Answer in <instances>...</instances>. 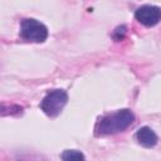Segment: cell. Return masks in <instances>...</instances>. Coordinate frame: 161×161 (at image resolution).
Wrapping results in <instances>:
<instances>
[{"label": "cell", "mask_w": 161, "mask_h": 161, "mask_svg": "<svg viewBox=\"0 0 161 161\" xmlns=\"http://www.w3.org/2000/svg\"><path fill=\"white\" fill-rule=\"evenodd\" d=\"M125 34H126V26H118L116 30H114V33H113V38L116 39V40H121L123 36H125Z\"/></svg>", "instance_id": "obj_7"}, {"label": "cell", "mask_w": 161, "mask_h": 161, "mask_svg": "<svg viewBox=\"0 0 161 161\" xmlns=\"http://www.w3.org/2000/svg\"><path fill=\"white\" fill-rule=\"evenodd\" d=\"M62 158L63 160H83L84 158V155L77 150H65L63 153H62Z\"/></svg>", "instance_id": "obj_6"}, {"label": "cell", "mask_w": 161, "mask_h": 161, "mask_svg": "<svg viewBox=\"0 0 161 161\" xmlns=\"http://www.w3.org/2000/svg\"><path fill=\"white\" fill-rule=\"evenodd\" d=\"M135 18L142 25L153 26L161 20V9L153 5H143L136 10Z\"/></svg>", "instance_id": "obj_4"}, {"label": "cell", "mask_w": 161, "mask_h": 161, "mask_svg": "<svg viewBox=\"0 0 161 161\" xmlns=\"http://www.w3.org/2000/svg\"><path fill=\"white\" fill-rule=\"evenodd\" d=\"M135 116L130 109H119L114 113L103 116L98 119L94 127L96 136L113 135L126 130L133 123Z\"/></svg>", "instance_id": "obj_1"}, {"label": "cell", "mask_w": 161, "mask_h": 161, "mask_svg": "<svg viewBox=\"0 0 161 161\" xmlns=\"http://www.w3.org/2000/svg\"><path fill=\"white\" fill-rule=\"evenodd\" d=\"M20 35L28 42L42 43L48 38V29L35 19H24L20 24Z\"/></svg>", "instance_id": "obj_3"}, {"label": "cell", "mask_w": 161, "mask_h": 161, "mask_svg": "<svg viewBox=\"0 0 161 161\" xmlns=\"http://www.w3.org/2000/svg\"><path fill=\"white\" fill-rule=\"evenodd\" d=\"M136 140L143 147H153L157 143L156 133L147 126L138 128V131L136 132Z\"/></svg>", "instance_id": "obj_5"}, {"label": "cell", "mask_w": 161, "mask_h": 161, "mask_svg": "<svg viewBox=\"0 0 161 161\" xmlns=\"http://www.w3.org/2000/svg\"><path fill=\"white\" fill-rule=\"evenodd\" d=\"M67 102H68L67 92L63 89H55L49 92L43 98V101L40 102V108L47 116L55 117L62 112Z\"/></svg>", "instance_id": "obj_2"}]
</instances>
